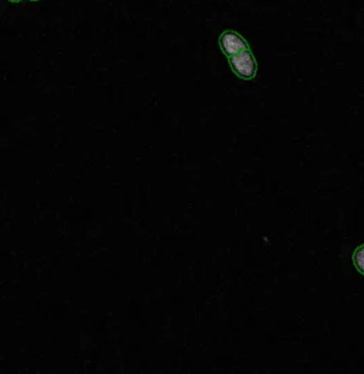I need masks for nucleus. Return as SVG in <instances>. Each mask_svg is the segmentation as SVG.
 I'll use <instances>...</instances> for the list:
<instances>
[{"label": "nucleus", "mask_w": 364, "mask_h": 374, "mask_svg": "<svg viewBox=\"0 0 364 374\" xmlns=\"http://www.w3.org/2000/svg\"><path fill=\"white\" fill-rule=\"evenodd\" d=\"M228 59H229L231 68L239 78L253 79L257 74V61L250 49L239 52L238 55H233Z\"/></svg>", "instance_id": "obj_1"}, {"label": "nucleus", "mask_w": 364, "mask_h": 374, "mask_svg": "<svg viewBox=\"0 0 364 374\" xmlns=\"http://www.w3.org/2000/svg\"><path fill=\"white\" fill-rule=\"evenodd\" d=\"M220 46L223 52L227 55L228 58L238 55L239 52H243L246 49H250L247 41L243 38L242 36L233 30H227L220 36Z\"/></svg>", "instance_id": "obj_2"}, {"label": "nucleus", "mask_w": 364, "mask_h": 374, "mask_svg": "<svg viewBox=\"0 0 364 374\" xmlns=\"http://www.w3.org/2000/svg\"><path fill=\"white\" fill-rule=\"evenodd\" d=\"M358 261H355L356 264H358V269H360L362 271V266H360V263H362V248L358 251Z\"/></svg>", "instance_id": "obj_3"}, {"label": "nucleus", "mask_w": 364, "mask_h": 374, "mask_svg": "<svg viewBox=\"0 0 364 374\" xmlns=\"http://www.w3.org/2000/svg\"><path fill=\"white\" fill-rule=\"evenodd\" d=\"M9 1H11V3H19V1H22V0H9Z\"/></svg>", "instance_id": "obj_4"}, {"label": "nucleus", "mask_w": 364, "mask_h": 374, "mask_svg": "<svg viewBox=\"0 0 364 374\" xmlns=\"http://www.w3.org/2000/svg\"><path fill=\"white\" fill-rule=\"evenodd\" d=\"M29 1H40V0H29Z\"/></svg>", "instance_id": "obj_5"}]
</instances>
